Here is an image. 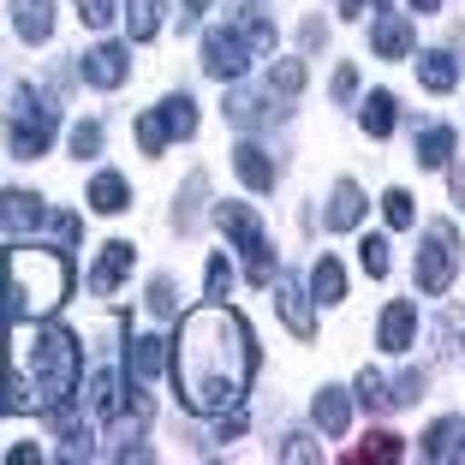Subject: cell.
<instances>
[{"label":"cell","mask_w":465,"mask_h":465,"mask_svg":"<svg viewBox=\"0 0 465 465\" xmlns=\"http://www.w3.org/2000/svg\"><path fill=\"white\" fill-rule=\"evenodd\" d=\"M167 376L179 388V406L197 411V418H221L245 400L251 376H257V341H251L245 316L227 311V304H197V311L179 316L173 334V358H167Z\"/></svg>","instance_id":"cell-1"},{"label":"cell","mask_w":465,"mask_h":465,"mask_svg":"<svg viewBox=\"0 0 465 465\" xmlns=\"http://www.w3.org/2000/svg\"><path fill=\"white\" fill-rule=\"evenodd\" d=\"M311 292H316L322 304H341V299H346V274H341V262H334V257H322V262L311 269Z\"/></svg>","instance_id":"cell-27"},{"label":"cell","mask_w":465,"mask_h":465,"mask_svg":"<svg viewBox=\"0 0 465 465\" xmlns=\"http://www.w3.org/2000/svg\"><path fill=\"white\" fill-rule=\"evenodd\" d=\"M150 311L155 316H179V299H173V281H167V274L150 281Z\"/></svg>","instance_id":"cell-35"},{"label":"cell","mask_w":465,"mask_h":465,"mask_svg":"<svg viewBox=\"0 0 465 465\" xmlns=\"http://www.w3.org/2000/svg\"><path fill=\"white\" fill-rule=\"evenodd\" d=\"M382 215H388V227H411V192H388Z\"/></svg>","instance_id":"cell-37"},{"label":"cell","mask_w":465,"mask_h":465,"mask_svg":"<svg viewBox=\"0 0 465 465\" xmlns=\"http://www.w3.org/2000/svg\"><path fill=\"white\" fill-rule=\"evenodd\" d=\"M418 453H424V460H436V465L460 460V453H465V418H441V424L424 436V448H418Z\"/></svg>","instance_id":"cell-20"},{"label":"cell","mask_w":465,"mask_h":465,"mask_svg":"<svg viewBox=\"0 0 465 465\" xmlns=\"http://www.w3.org/2000/svg\"><path fill=\"white\" fill-rule=\"evenodd\" d=\"M215 221H221V232H227L232 245L245 251V274L251 281H257V287H274V257H269V239H262V221L251 215L245 203H221Z\"/></svg>","instance_id":"cell-6"},{"label":"cell","mask_w":465,"mask_h":465,"mask_svg":"<svg viewBox=\"0 0 465 465\" xmlns=\"http://www.w3.org/2000/svg\"><path fill=\"white\" fill-rule=\"evenodd\" d=\"M78 18L84 25H114V18H120V0H78Z\"/></svg>","instance_id":"cell-34"},{"label":"cell","mask_w":465,"mask_h":465,"mask_svg":"<svg viewBox=\"0 0 465 465\" xmlns=\"http://www.w3.org/2000/svg\"><path fill=\"white\" fill-rule=\"evenodd\" d=\"M418 394H424V376H418V370H406V376H400V382L388 388V400H394V406H411Z\"/></svg>","instance_id":"cell-39"},{"label":"cell","mask_w":465,"mask_h":465,"mask_svg":"<svg viewBox=\"0 0 465 465\" xmlns=\"http://www.w3.org/2000/svg\"><path fill=\"white\" fill-rule=\"evenodd\" d=\"M418 78H424V90L448 96L453 84H460V66H453V54H448V48H430V54H418Z\"/></svg>","instance_id":"cell-22"},{"label":"cell","mask_w":465,"mask_h":465,"mask_svg":"<svg viewBox=\"0 0 465 465\" xmlns=\"http://www.w3.org/2000/svg\"><path fill=\"white\" fill-rule=\"evenodd\" d=\"M281 460H322V448H316L311 436H287V448H281Z\"/></svg>","instance_id":"cell-40"},{"label":"cell","mask_w":465,"mask_h":465,"mask_svg":"<svg viewBox=\"0 0 465 465\" xmlns=\"http://www.w3.org/2000/svg\"><path fill=\"white\" fill-rule=\"evenodd\" d=\"M162 370H167V341H155V334H137V341H125V376L150 382V376H162Z\"/></svg>","instance_id":"cell-15"},{"label":"cell","mask_w":465,"mask_h":465,"mask_svg":"<svg viewBox=\"0 0 465 465\" xmlns=\"http://www.w3.org/2000/svg\"><path fill=\"white\" fill-rule=\"evenodd\" d=\"M25 411H42V400H36V388L18 376V364H6L0 370V418H25Z\"/></svg>","instance_id":"cell-19"},{"label":"cell","mask_w":465,"mask_h":465,"mask_svg":"<svg viewBox=\"0 0 465 465\" xmlns=\"http://www.w3.org/2000/svg\"><path fill=\"white\" fill-rule=\"evenodd\" d=\"M13 155H25V162H36V155H48V143H54V125H60V108L48 90H18L13 96Z\"/></svg>","instance_id":"cell-5"},{"label":"cell","mask_w":465,"mask_h":465,"mask_svg":"<svg viewBox=\"0 0 465 465\" xmlns=\"http://www.w3.org/2000/svg\"><path fill=\"white\" fill-rule=\"evenodd\" d=\"M269 48H274V18L257 13V6H245L239 25H215L203 36V72L221 78V84H232V78H245L251 54H269Z\"/></svg>","instance_id":"cell-4"},{"label":"cell","mask_w":465,"mask_h":465,"mask_svg":"<svg viewBox=\"0 0 465 465\" xmlns=\"http://www.w3.org/2000/svg\"><path fill=\"white\" fill-rule=\"evenodd\" d=\"M358 262H364L370 281H382V274H388V239H376V232H370L364 245H358Z\"/></svg>","instance_id":"cell-32"},{"label":"cell","mask_w":465,"mask_h":465,"mask_svg":"<svg viewBox=\"0 0 465 465\" xmlns=\"http://www.w3.org/2000/svg\"><path fill=\"white\" fill-rule=\"evenodd\" d=\"M162 0H125V30H132V42H150L155 30H162Z\"/></svg>","instance_id":"cell-25"},{"label":"cell","mask_w":465,"mask_h":465,"mask_svg":"<svg viewBox=\"0 0 465 465\" xmlns=\"http://www.w3.org/2000/svg\"><path fill=\"white\" fill-rule=\"evenodd\" d=\"M125 72H132V60H125L120 42H102V48L78 54V78H84V84H96V90H120Z\"/></svg>","instance_id":"cell-10"},{"label":"cell","mask_w":465,"mask_h":465,"mask_svg":"<svg viewBox=\"0 0 465 465\" xmlns=\"http://www.w3.org/2000/svg\"><path fill=\"white\" fill-rule=\"evenodd\" d=\"M227 292H232V262H227V257H209V274H203V299L227 304Z\"/></svg>","instance_id":"cell-30"},{"label":"cell","mask_w":465,"mask_h":465,"mask_svg":"<svg viewBox=\"0 0 465 465\" xmlns=\"http://www.w3.org/2000/svg\"><path fill=\"white\" fill-rule=\"evenodd\" d=\"M72 292V262L60 251H0V334L13 316H54Z\"/></svg>","instance_id":"cell-2"},{"label":"cell","mask_w":465,"mask_h":465,"mask_svg":"<svg viewBox=\"0 0 465 465\" xmlns=\"http://www.w3.org/2000/svg\"><path fill=\"white\" fill-rule=\"evenodd\" d=\"M13 30L25 42H48L54 36V0H13Z\"/></svg>","instance_id":"cell-18"},{"label":"cell","mask_w":465,"mask_h":465,"mask_svg":"<svg viewBox=\"0 0 465 465\" xmlns=\"http://www.w3.org/2000/svg\"><path fill=\"white\" fill-rule=\"evenodd\" d=\"M370 460H400V436H370L358 448V465H370Z\"/></svg>","instance_id":"cell-36"},{"label":"cell","mask_w":465,"mask_h":465,"mask_svg":"<svg viewBox=\"0 0 465 465\" xmlns=\"http://www.w3.org/2000/svg\"><path fill=\"white\" fill-rule=\"evenodd\" d=\"M311 418L322 436H346V424H352V400H346V388H322V394L311 400Z\"/></svg>","instance_id":"cell-17"},{"label":"cell","mask_w":465,"mask_h":465,"mask_svg":"<svg viewBox=\"0 0 465 465\" xmlns=\"http://www.w3.org/2000/svg\"><path fill=\"white\" fill-rule=\"evenodd\" d=\"M6 465H42V448H30V441H25V448L6 453Z\"/></svg>","instance_id":"cell-43"},{"label":"cell","mask_w":465,"mask_h":465,"mask_svg":"<svg viewBox=\"0 0 465 465\" xmlns=\"http://www.w3.org/2000/svg\"><path fill=\"white\" fill-rule=\"evenodd\" d=\"M352 96H358V72L341 66V72H334V102H352Z\"/></svg>","instance_id":"cell-41"},{"label":"cell","mask_w":465,"mask_h":465,"mask_svg":"<svg viewBox=\"0 0 465 465\" xmlns=\"http://www.w3.org/2000/svg\"><path fill=\"white\" fill-rule=\"evenodd\" d=\"M358 400H364L370 411H388L394 400H388V382H382V370H358Z\"/></svg>","instance_id":"cell-31"},{"label":"cell","mask_w":465,"mask_h":465,"mask_svg":"<svg viewBox=\"0 0 465 465\" xmlns=\"http://www.w3.org/2000/svg\"><path fill=\"white\" fill-rule=\"evenodd\" d=\"M197 197H203V173H192V179H185V203H179V232H185V227H192V221H197Z\"/></svg>","instance_id":"cell-38"},{"label":"cell","mask_w":465,"mask_h":465,"mask_svg":"<svg viewBox=\"0 0 465 465\" xmlns=\"http://www.w3.org/2000/svg\"><path fill=\"white\" fill-rule=\"evenodd\" d=\"M411 334H418V311H411L406 299H394V304L382 311V346H388V352H406Z\"/></svg>","instance_id":"cell-21"},{"label":"cell","mask_w":465,"mask_h":465,"mask_svg":"<svg viewBox=\"0 0 465 465\" xmlns=\"http://www.w3.org/2000/svg\"><path fill=\"white\" fill-rule=\"evenodd\" d=\"M90 411H96V418H114V411H120V376H114V370H96V376H90Z\"/></svg>","instance_id":"cell-28"},{"label":"cell","mask_w":465,"mask_h":465,"mask_svg":"<svg viewBox=\"0 0 465 465\" xmlns=\"http://www.w3.org/2000/svg\"><path fill=\"white\" fill-rule=\"evenodd\" d=\"M13 364H18V376L36 388L42 411H54V406H66L72 388H78V334L60 329V322H42V329L30 322V334H25Z\"/></svg>","instance_id":"cell-3"},{"label":"cell","mask_w":465,"mask_h":465,"mask_svg":"<svg viewBox=\"0 0 465 465\" xmlns=\"http://www.w3.org/2000/svg\"><path fill=\"white\" fill-rule=\"evenodd\" d=\"M48 227V203L30 192H0V232L6 239H36Z\"/></svg>","instance_id":"cell-9"},{"label":"cell","mask_w":465,"mask_h":465,"mask_svg":"<svg viewBox=\"0 0 465 465\" xmlns=\"http://www.w3.org/2000/svg\"><path fill=\"white\" fill-rule=\"evenodd\" d=\"M232 167H239V179H245L251 192H274V155L262 150V143H239V150H232Z\"/></svg>","instance_id":"cell-16"},{"label":"cell","mask_w":465,"mask_h":465,"mask_svg":"<svg viewBox=\"0 0 465 465\" xmlns=\"http://www.w3.org/2000/svg\"><path fill=\"white\" fill-rule=\"evenodd\" d=\"M341 13H346V18H358V13H364V0H341Z\"/></svg>","instance_id":"cell-45"},{"label":"cell","mask_w":465,"mask_h":465,"mask_svg":"<svg viewBox=\"0 0 465 465\" xmlns=\"http://www.w3.org/2000/svg\"><path fill=\"white\" fill-rule=\"evenodd\" d=\"M132 257H137V251L125 245V239H108L102 257H96V269H90V292H96V299H114V287L132 274Z\"/></svg>","instance_id":"cell-11"},{"label":"cell","mask_w":465,"mask_h":465,"mask_svg":"<svg viewBox=\"0 0 465 465\" xmlns=\"http://www.w3.org/2000/svg\"><path fill=\"white\" fill-rule=\"evenodd\" d=\"M274 304H281V316H287V329L299 334V341H311V334H316L311 299H304V287L292 281V274H274Z\"/></svg>","instance_id":"cell-13"},{"label":"cell","mask_w":465,"mask_h":465,"mask_svg":"<svg viewBox=\"0 0 465 465\" xmlns=\"http://www.w3.org/2000/svg\"><path fill=\"white\" fill-rule=\"evenodd\" d=\"M448 155H453V132L448 125H424L418 132V167H448Z\"/></svg>","instance_id":"cell-26"},{"label":"cell","mask_w":465,"mask_h":465,"mask_svg":"<svg viewBox=\"0 0 465 465\" xmlns=\"http://www.w3.org/2000/svg\"><path fill=\"white\" fill-rule=\"evenodd\" d=\"M192 132H197V102L179 90V96H167L155 114H143V120H137V150H143V155H162L167 137H192Z\"/></svg>","instance_id":"cell-8"},{"label":"cell","mask_w":465,"mask_h":465,"mask_svg":"<svg viewBox=\"0 0 465 465\" xmlns=\"http://www.w3.org/2000/svg\"><path fill=\"white\" fill-rule=\"evenodd\" d=\"M364 209H370L364 192H358L352 179H341V185L329 192V215H322V227H329V232H352L358 221H364Z\"/></svg>","instance_id":"cell-14"},{"label":"cell","mask_w":465,"mask_h":465,"mask_svg":"<svg viewBox=\"0 0 465 465\" xmlns=\"http://www.w3.org/2000/svg\"><path fill=\"white\" fill-rule=\"evenodd\" d=\"M209 0H179V30H192L197 25V13H203Z\"/></svg>","instance_id":"cell-42"},{"label":"cell","mask_w":465,"mask_h":465,"mask_svg":"<svg viewBox=\"0 0 465 465\" xmlns=\"http://www.w3.org/2000/svg\"><path fill=\"white\" fill-rule=\"evenodd\" d=\"M358 120H364L370 137H388V132H394V120H400V108H394V96H388V90H370L364 108H358Z\"/></svg>","instance_id":"cell-24"},{"label":"cell","mask_w":465,"mask_h":465,"mask_svg":"<svg viewBox=\"0 0 465 465\" xmlns=\"http://www.w3.org/2000/svg\"><path fill=\"white\" fill-rule=\"evenodd\" d=\"M304 90V60H281L269 66V96H299Z\"/></svg>","instance_id":"cell-29"},{"label":"cell","mask_w":465,"mask_h":465,"mask_svg":"<svg viewBox=\"0 0 465 465\" xmlns=\"http://www.w3.org/2000/svg\"><path fill=\"white\" fill-rule=\"evenodd\" d=\"M453 269H460V239H453L448 221H436V227H424V251H418V269H411V281H418V292H448L453 287Z\"/></svg>","instance_id":"cell-7"},{"label":"cell","mask_w":465,"mask_h":465,"mask_svg":"<svg viewBox=\"0 0 465 465\" xmlns=\"http://www.w3.org/2000/svg\"><path fill=\"white\" fill-rule=\"evenodd\" d=\"M370 48H376L382 60H406L411 48H418V36H411V18L376 13V25H370Z\"/></svg>","instance_id":"cell-12"},{"label":"cell","mask_w":465,"mask_h":465,"mask_svg":"<svg viewBox=\"0 0 465 465\" xmlns=\"http://www.w3.org/2000/svg\"><path fill=\"white\" fill-rule=\"evenodd\" d=\"M72 155H102V125L96 120H78V125H72Z\"/></svg>","instance_id":"cell-33"},{"label":"cell","mask_w":465,"mask_h":465,"mask_svg":"<svg viewBox=\"0 0 465 465\" xmlns=\"http://www.w3.org/2000/svg\"><path fill=\"white\" fill-rule=\"evenodd\" d=\"M90 209H96V215H120V209H132L125 179L120 173H96V179H90Z\"/></svg>","instance_id":"cell-23"},{"label":"cell","mask_w":465,"mask_h":465,"mask_svg":"<svg viewBox=\"0 0 465 465\" xmlns=\"http://www.w3.org/2000/svg\"><path fill=\"white\" fill-rule=\"evenodd\" d=\"M411 13H441V0H411Z\"/></svg>","instance_id":"cell-44"}]
</instances>
